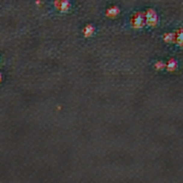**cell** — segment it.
<instances>
[{
  "mask_svg": "<svg viewBox=\"0 0 183 183\" xmlns=\"http://www.w3.org/2000/svg\"><path fill=\"white\" fill-rule=\"evenodd\" d=\"M118 14H119V9H118L117 7H115V6L109 8L108 11H107V15L110 16V17H114V16H116Z\"/></svg>",
  "mask_w": 183,
  "mask_h": 183,
  "instance_id": "3957f363",
  "label": "cell"
},
{
  "mask_svg": "<svg viewBox=\"0 0 183 183\" xmlns=\"http://www.w3.org/2000/svg\"><path fill=\"white\" fill-rule=\"evenodd\" d=\"M58 6L62 11H66L70 7V4L67 0H64V1H61V4Z\"/></svg>",
  "mask_w": 183,
  "mask_h": 183,
  "instance_id": "277c9868",
  "label": "cell"
},
{
  "mask_svg": "<svg viewBox=\"0 0 183 183\" xmlns=\"http://www.w3.org/2000/svg\"><path fill=\"white\" fill-rule=\"evenodd\" d=\"M164 39H165L167 42H171V41H172V40L175 39V36H174L173 34L168 33V34H166V35L164 36Z\"/></svg>",
  "mask_w": 183,
  "mask_h": 183,
  "instance_id": "ba28073f",
  "label": "cell"
},
{
  "mask_svg": "<svg viewBox=\"0 0 183 183\" xmlns=\"http://www.w3.org/2000/svg\"><path fill=\"white\" fill-rule=\"evenodd\" d=\"M177 67V63L174 60H170L167 64V69L169 71H173Z\"/></svg>",
  "mask_w": 183,
  "mask_h": 183,
  "instance_id": "5b68a950",
  "label": "cell"
},
{
  "mask_svg": "<svg viewBox=\"0 0 183 183\" xmlns=\"http://www.w3.org/2000/svg\"><path fill=\"white\" fill-rule=\"evenodd\" d=\"M176 41H177V43L180 46H182L183 45V29H181L178 32V35L176 37Z\"/></svg>",
  "mask_w": 183,
  "mask_h": 183,
  "instance_id": "8992f818",
  "label": "cell"
},
{
  "mask_svg": "<svg viewBox=\"0 0 183 183\" xmlns=\"http://www.w3.org/2000/svg\"><path fill=\"white\" fill-rule=\"evenodd\" d=\"M146 17V23L150 26H155L158 22L157 13L154 10H148L145 14Z\"/></svg>",
  "mask_w": 183,
  "mask_h": 183,
  "instance_id": "7a4b0ae2",
  "label": "cell"
},
{
  "mask_svg": "<svg viewBox=\"0 0 183 183\" xmlns=\"http://www.w3.org/2000/svg\"><path fill=\"white\" fill-rule=\"evenodd\" d=\"M156 67H157V69H162V68H163L164 67V64H162V62H158V63H157V64H156Z\"/></svg>",
  "mask_w": 183,
  "mask_h": 183,
  "instance_id": "9c48e42d",
  "label": "cell"
},
{
  "mask_svg": "<svg viewBox=\"0 0 183 183\" xmlns=\"http://www.w3.org/2000/svg\"><path fill=\"white\" fill-rule=\"evenodd\" d=\"M94 28H93V26H91V25H88V26H87L85 29H84V33H85V35L86 36H90V35H92L93 34V32H94Z\"/></svg>",
  "mask_w": 183,
  "mask_h": 183,
  "instance_id": "52a82bcc",
  "label": "cell"
},
{
  "mask_svg": "<svg viewBox=\"0 0 183 183\" xmlns=\"http://www.w3.org/2000/svg\"><path fill=\"white\" fill-rule=\"evenodd\" d=\"M131 23H132V26L134 28H141V27H143L144 24L146 23L145 14H143L141 13L135 14L132 20H131Z\"/></svg>",
  "mask_w": 183,
  "mask_h": 183,
  "instance_id": "6da1fadb",
  "label": "cell"
}]
</instances>
